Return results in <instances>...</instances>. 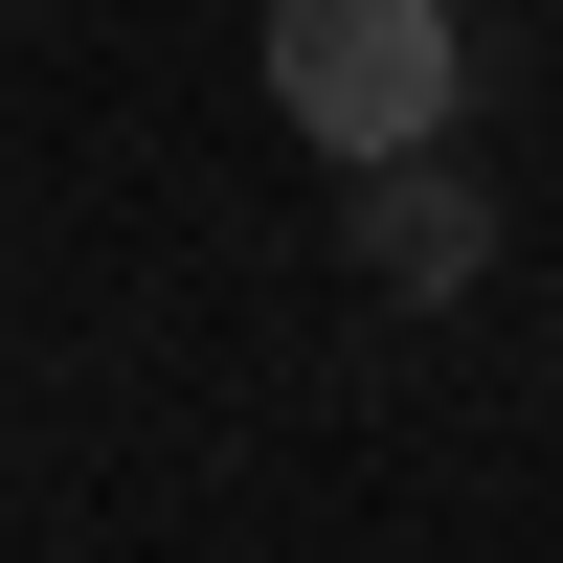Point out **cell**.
Segmentation results:
<instances>
[{
    "label": "cell",
    "instance_id": "7a4b0ae2",
    "mask_svg": "<svg viewBox=\"0 0 563 563\" xmlns=\"http://www.w3.org/2000/svg\"><path fill=\"white\" fill-rule=\"evenodd\" d=\"M339 203H361V271H384V294H474L496 271V203L451 158H384V180H339Z\"/></svg>",
    "mask_w": 563,
    "mask_h": 563
},
{
    "label": "cell",
    "instance_id": "6da1fadb",
    "mask_svg": "<svg viewBox=\"0 0 563 563\" xmlns=\"http://www.w3.org/2000/svg\"><path fill=\"white\" fill-rule=\"evenodd\" d=\"M451 90H474V23H451V0H271V113L339 180L451 158Z\"/></svg>",
    "mask_w": 563,
    "mask_h": 563
}]
</instances>
